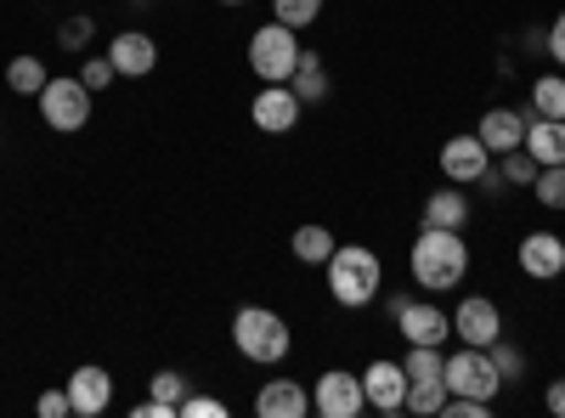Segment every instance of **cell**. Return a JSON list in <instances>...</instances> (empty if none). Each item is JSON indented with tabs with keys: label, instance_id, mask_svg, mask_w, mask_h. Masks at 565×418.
Wrapping results in <instances>:
<instances>
[{
	"label": "cell",
	"instance_id": "1",
	"mask_svg": "<svg viewBox=\"0 0 565 418\" xmlns=\"http://www.w3.org/2000/svg\"><path fill=\"white\" fill-rule=\"evenodd\" d=\"M413 266V283L418 289H458L463 283V271H469V244H463V232H447V226H418V244L407 255Z\"/></svg>",
	"mask_w": 565,
	"mask_h": 418
},
{
	"label": "cell",
	"instance_id": "2",
	"mask_svg": "<svg viewBox=\"0 0 565 418\" xmlns=\"http://www.w3.org/2000/svg\"><path fill=\"white\" fill-rule=\"evenodd\" d=\"M380 289H385V266H380V255L373 249H362V244H340L334 255H328V294H334L340 306H373L380 300Z\"/></svg>",
	"mask_w": 565,
	"mask_h": 418
},
{
	"label": "cell",
	"instance_id": "3",
	"mask_svg": "<svg viewBox=\"0 0 565 418\" xmlns=\"http://www.w3.org/2000/svg\"><path fill=\"white\" fill-rule=\"evenodd\" d=\"M232 345H238V356L271 367L289 356V322L266 306H238V317H232Z\"/></svg>",
	"mask_w": 565,
	"mask_h": 418
},
{
	"label": "cell",
	"instance_id": "4",
	"mask_svg": "<svg viewBox=\"0 0 565 418\" xmlns=\"http://www.w3.org/2000/svg\"><path fill=\"white\" fill-rule=\"evenodd\" d=\"M300 52H306L300 29H289V23H260V29L249 34V68H255L266 85H289Z\"/></svg>",
	"mask_w": 565,
	"mask_h": 418
},
{
	"label": "cell",
	"instance_id": "5",
	"mask_svg": "<svg viewBox=\"0 0 565 418\" xmlns=\"http://www.w3.org/2000/svg\"><path fill=\"white\" fill-rule=\"evenodd\" d=\"M402 367H407V412H441V401H447V379H441L447 356H441V345H407Z\"/></svg>",
	"mask_w": 565,
	"mask_h": 418
},
{
	"label": "cell",
	"instance_id": "6",
	"mask_svg": "<svg viewBox=\"0 0 565 418\" xmlns=\"http://www.w3.org/2000/svg\"><path fill=\"white\" fill-rule=\"evenodd\" d=\"M40 119L52 125V130H85V119H90V90H85V79H68V74H57V79H45V90H40Z\"/></svg>",
	"mask_w": 565,
	"mask_h": 418
},
{
	"label": "cell",
	"instance_id": "7",
	"mask_svg": "<svg viewBox=\"0 0 565 418\" xmlns=\"http://www.w3.org/2000/svg\"><path fill=\"white\" fill-rule=\"evenodd\" d=\"M441 379H447V396H481V401H492V396L503 390L498 367H492V356H487L481 345H463L458 356H447Z\"/></svg>",
	"mask_w": 565,
	"mask_h": 418
},
{
	"label": "cell",
	"instance_id": "8",
	"mask_svg": "<svg viewBox=\"0 0 565 418\" xmlns=\"http://www.w3.org/2000/svg\"><path fill=\"white\" fill-rule=\"evenodd\" d=\"M362 407H367L362 374H345V367H328L311 390V412H322V418H356Z\"/></svg>",
	"mask_w": 565,
	"mask_h": 418
},
{
	"label": "cell",
	"instance_id": "9",
	"mask_svg": "<svg viewBox=\"0 0 565 418\" xmlns=\"http://www.w3.org/2000/svg\"><path fill=\"white\" fill-rule=\"evenodd\" d=\"M396 334L407 345H447L452 340V317L441 306H430V300H407L396 311Z\"/></svg>",
	"mask_w": 565,
	"mask_h": 418
},
{
	"label": "cell",
	"instance_id": "10",
	"mask_svg": "<svg viewBox=\"0 0 565 418\" xmlns=\"http://www.w3.org/2000/svg\"><path fill=\"white\" fill-rule=\"evenodd\" d=\"M63 390H68V401H74V418H103L108 401H114V379H108V367H97V362L74 367Z\"/></svg>",
	"mask_w": 565,
	"mask_h": 418
},
{
	"label": "cell",
	"instance_id": "11",
	"mask_svg": "<svg viewBox=\"0 0 565 418\" xmlns=\"http://www.w3.org/2000/svg\"><path fill=\"white\" fill-rule=\"evenodd\" d=\"M108 63H114L125 79H148V74L159 68V45H153V34H141V29H119V34L108 40Z\"/></svg>",
	"mask_w": 565,
	"mask_h": 418
},
{
	"label": "cell",
	"instance_id": "12",
	"mask_svg": "<svg viewBox=\"0 0 565 418\" xmlns=\"http://www.w3.org/2000/svg\"><path fill=\"white\" fill-rule=\"evenodd\" d=\"M362 390H367V407L402 412V407H407V367H402V362H385V356H373L367 374H362Z\"/></svg>",
	"mask_w": 565,
	"mask_h": 418
},
{
	"label": "cell",
	"instance_id": "13",
	"mask_svg": "<svg viewBox=\"0 0 565 418\" xmlns=\"http://www.w3.org/2000/svg\"><path fill=\"white\" fill-rule=\"evenodd\" d=\"M487 164H492V153H487L481 136H452V142L441 148V175L452 181V187H476Z\"/></svg>",
	"mask_w": 565,
	"mask_h": 418
},
{
	"label": "cell",
	"instance_id": "14",
	"mask_svg": "<svg viewBox=\"0 0 565 418\" xmlns=\"http://www.w3.org/2000/svg\"><path fill=\"white\" fill-rule=\"evenodd\" d=\"M452 334L463 340V345H492L498 334H503V317H498V306L492 300H481V294H469L458 311H452Z\"/></svg>",
	"mask_w": 565,
	"mask_h": 418
},
{
	"label": "cell",
	"instance_id": "15",
	"mask_svg": "<svg viewBox=\"0 0 565 418\" xmlns=\"http://www.w3.org/2000/svg\"><path fill=\"white\" fill-rule=\"evenodd\" d=\"M300 108H306V103L295 97L289 85H266L260 97L249 103V114H255V125H260L266 136H282V130H295V125H300Z\"/></svg>",
	"mask_w": 565,
	"mask_h": 418
},
{
	"label": "cell",
	"instance_id": "16",
	"mask_svg": "<svg viewBox=\"0 0 565 418\" xmlns=\"http://www.w3.org/2000/svg\"><path fill=\"white\" fill-rule=\"evenodd\" d=\"M521 271L537 277V283H554L565 271V238H554V232H526L521 238Z\"/></svg>",
	"mask_w": 565,
	"mask_h": 418
},
{
	"label": "cell",
	"instance_id": "17",
	"mask_svg": "<svg viewBox=\"0 0 565 418\" xmlns=\"http://www.w3.org/2000/svg\"><path fill=\"white\" fill-rule=\"evenodd\" d=\"M476 136L487 142V153L498 159V153H509V148H521V142H526V114H521V108H487Z\"/></svg>",
	"mask_w": 565,
	"mask_h": 418
},
{
	"label": "cell",
	"instance_id": "18",
	"mask_svg": "<svg viewBox=\"0 0 565 418\" xmlns=\"http://www.w3.org/2000/svg\"><path fill=\"white\" fill-rule=\"evenodd\" d=\"M255 412L260 418H306L311 412V390H300L295 379H266L260 396H255Z\"/></svg>",
	"mask_w": 565,
	"mask_h": 418
},
{
	"label": "cell",
	"instance_id": "19",
	"mask_svg": "<svg viewBox=\"0 0 565 418\" xmlns=\"http://www.w3.org/2000/svg\"><path fill=\"white\" fill-rule=\"evenodd\" d=\"M537 164H565V119H526V142H521Z\"/></svg>",
	"mask_w": 565,
	"mask_h": 418
},
{
	"label": "cell",
	"instance_id": "20",
	"mask_svg": "<svg viewBox=\"0 0 565 418\" xmlns=\"http://www.w3.org/2000/svg\"><path fill=\"white\" fill-rule=\"evenodd\" d=\"M328 85H334V79H328V63H322L317 52H300V63H295V74H289V90L311 108V103L328 97Z\"/></svg>",
	"mask_w": 565,
	"mask_h": 418
},
{
	"label": "cell",
	"instance_id": "21",
	"mask_svg": "<svg viewBox=\"0 0 565 418\" xmlns=\"http://www.w3.org/2000/svg\"><path fill=\"white\" fill-rule=\"evenodd\" d=\"M463 221H469V199H463L458 187H441V193H430V199H424V226H447V232H463Z\"/></svg>",
	"mask_w": 565,
	"mask_h": 418
},
{
	"label": "cell",
	"instance_id": "22",
	"mask_svg": "<svg viewBox=\"0 0 565 418\" xmlns=\"http://www.w3.org/2000/svg\"><path fill=\"white\" fill-rule=\"evenodd\" d=\"M289 249H295V260H306V266H328V255H334L340 244H334V232H328V226L311 221V226L295 232V244H289Z\"/></svg>",
	"mask_w": 565,
	"mask_h": 418
},
{
	"label": "cell",
	"instance_id": "23",
	"mask_svg": "<svg viewBox=\"0 0 565 418\" xmlns=\"http://www.w3.org/2000/svg\"><path fill=\"white\" fill-rule=\"evenodd\" d=\"M532 114L537 119H565V74H543L532 85Z\"/></svg>",
	"mask_w": 565,
	"mask_h": 418
},
{
	"label": "cell",
	"instance_id": "24",
	"mask_svg": "<svg viewBox=\"0 0 565 418\" xmlns=\"http://www.w3.org/2000/svg\"><path fill=\"white\" fill-rule=\"evenodd\" d=\"M7 79H12L18 97H40L52 74H45V63H40V57H12V63H7Z\"/></svg>",
	"mask_w": 565,
	"mask_h": 418
},
{
	"label": "cell",
	"instance_id": "25",
	"mask_svg": "<svg viewBox=\"0 0 565 418\" xmlns=\"http://www.w3.org/2000/svg\"><path fill=\"white\" fill-rule=\"evenodd\" d=\"M498 170H503V181H509V187H532L543 164H537L526 148H509V153H498Z\"/></svg>",
	"mask_w": 565,
	"mask_h": 418
},
{
	"label": "cell",
	"instance_id": "26",
	"mask_svg": "<svg viewBox=\"0 0 565 418\" xmlns=\"http://www.w3.org/2000/svg\"><path fill=\"white\" fill-rule=\"evenodd\" d=\"M148 396L164 407V418H175V407H181V396H186V379L175 374V367H159L153 385H148Z\"/></svg>",
	"mask_w": 565,
	"mask_h": 418
},
{
	"label": "cell",
	"instance_id": "27",
	"mask_svg": "<svg viewBox=\"0 0 565 418\" xmlns=\"http://www.w3.org/2000/svg\"><path fill=\"white\" fill-rule=\"evenodd\" d=\"M532 193L543 210H565V164H543L537 181H532Z\"/></svg>",
	"mask_w": 565,
	"mask_h": 418
},
{
	"label": "cell",
	"instance_id": "28",
	"mask_svg": "<svg viewBox=\"0 0 565 418\" xmlns=\"http://www.w3.org/2000/svg\"><path fill=\"white\" fill-rule=\"evenodd\" d=\"M487 356H492V367H498V379H503V385H514V379L526 374V356L514 351V345H503V334H498V340L487 345Z\"/></svg>",
	"mask_w": 565,
	"mask_h": 418
},
{
	"label": "cell",
	"instance_id": "29",
	"mask_svg": "<svg viewBox=\"0 0 565 418\" xmlns=\"http://www.w3.org/2000/svg\"><path fill=\"white\" fill-rule=\"evenodd\" d=\"M271 12H277V23L306 29V23H317V18H322V0H271Z\"/></svg>",
	"mask_w": 565,
	"mask_h": 418
},
{
	"label": "cell",
	"instance_id": "30",
	"mask_svg": "<svg viewBox=\"0 0 565 418\" xmlns=\"http://www.w3.org/2000/svg\"><path fill=\"white\" fill-rule=\"evenodd\" d=\"M90 34H97V18H68L57 29V45L63 52H79V45H90Z\"/></svg>",
	"mask_w": 565,
	"mask_h": 418
},
{
	"label": "cell",
	"instance_id": "31",
	"mask_svg": "<svg viewBox=\"0 0 565 418\" xmlns=\"http://www.w3.org/2000/svg\"><path fill=\"white\" fill-rule=\"evenodd\" d=\"M175 418H226V401H215V396H193V390H186V396H181V407H175Z\"/></svg>",
	"mask_w": 565,
	"mask_h": 418
},
{
	"label": "cell",
	"instance_id": "32",
	"mask_svg": "<svg viewBox=\"0 0 565 418\" xmlns=\"http://www.w3.org/2000/svg\"><path fill=\"white\" fill-rule=\"evenodd\" d=\"M79 79H85V90H90V97H97V90H108V85L119 79V68H114L108 57H90V63L79 68Z\"/></svg>",
	"mask_w": 565,
	"mask_h": 418
},
{
	"label": "cell",
	"instance_id": "33",
	"mask_svg": "<svg viewBox=\"0 0 565 418\" xmlns=\"http://www.w3.org/2000/svg\"><path fill=\"white\" fill-rule=\"evenodd\" d=\"M441 412H447V418H487V412H492V401H481V396H447V401H441Z\"/></svg>",
	"mask_w": 565,
	"mask_h": 418
},
{
	"label": "cell",
	"instance_id": "34",
	"mask_svg": "<svg viewBox=\"0 0 565 418\" xmlns=\"http://www.w3.org/2000/svg\"><path fill=\"white\" fill-rule=\"evenodd\" d=\"M40 412H45V418H68V412H74L68 390H45V396H40Z\"/></svg>",
	"mask_w": 565,
	"mask_h": 418
},
{
	"label": "cell",
	"instance_id": "35",
	"mask_svg": "<svg viewBox=\"0 0 565 418\" xmlns=\"http://www.w3.org/2000/svg\"><path fill=\"white\" fill-rule=\"evenodd\" d=\"M548 52H554V63H565V12H559L554 29H548Z\"/></svg>",
	"mask_w": 565,
	"mask_h": 418
},
{
	"label": "cell",
	"instance_id": "36",
	"mask_svg": "<svg viewBox=\"0 0 565 418\" xmlns=\"http://www.w3.org/2000/svg\"><path fill=\"white\" fill-rule=\"evenodd\" d=\"M543 401H548V412H554V418H565V379H554Z\"/></svg>",
	"mask_w": 565,
	"mask_h": 418
},
{
	"label": "cell",
	"instance_id": "37",
	"mask_svg": "<svg viewBox=\"0 0 565 418\" xmlns=\"http://www.w3.org/2000/svg\"><path fill=\"white\" fill-rule=\"evenodd\" d=\"M221 7H244V0H221Z\"/></svg>",
	"mask_w": 565,
	"mask_h": 418
}]
</instances>
